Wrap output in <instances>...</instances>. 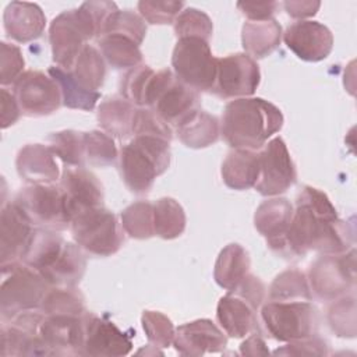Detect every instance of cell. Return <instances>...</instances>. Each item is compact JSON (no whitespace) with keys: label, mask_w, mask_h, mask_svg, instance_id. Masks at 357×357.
<instances>
[{"label":"cell","mask_w":357,"mask_h":357,"mask_svg":"<svg viewBox=\"0 0 357 357\" xmlns=\"http://www.w3.org/2000/svg\"><path fill=\"white\" fill-rule=\"evenodd\" d=\"M273 354L280 356H328L329 344L319 336H311L307 339L287 342L280 349H276Z\"/></svg>","instance_id":"48"},{"label":"cell","mask_w":357,"mask_h":357,"mask_svg":"<svg viewBox=\"0 0 357 357\" xmlns=\"http://www.w3.org/2000/svg\"><path fill=\"white\" fill-rule=\"evenodd\" d=\"M167 124L177 126L194 110L199 109V92L173 75L159 91L151 107Z\"/></svg>","instance_id":"22"},{"label":"cell","mask_w":357,"mask_h":357,"mask_svg":"<svg viewBox=\"0 0 357 357\" xmlns=\"http://www.w3.org/2000/svg\"><path fill=\"white\" fill-rule=\"evenodd\" d=\"M39 310L45 315L81 317L86 312L85 298L75 287L52 286L46 293Z\"/></svg>","instance_id":"34"},{"label":"cell","mask_w":357,"mask_h":357,"mask_svg":"<svg viewBox=\"0 0 357 357\" xmlns=\"http://www.w3.org/2000/svg\"><path fill=\"white\" fill-rule=\"evenodd\" d=\"M71 220L79 212L103 206L105 192L98 177L85 167H66L60 177Z\"/></svg>","instance_id":"20"},{"label":"cell","mask_w":357,"mask_h":357,"mask_svg":"<svg viewBox=\"0 0 357 357\" xmlns=\"http://www.w3.org/2000/svg\"><path fill=\"white\" fill-rule=\"evenodd\" d=\"M20 177L29 184H50L60 176L57 162L47 145L26 144L15 159Z\"/></svg>","instance_id":"24"},{"label":"cell","mask_w":357,"mask_h":357,"mask_svg":"<svg viewBox=\"0 0 357 357\" xmlns=\"http://www.w3.org/2000/svg\"><path fill=\"white\" fill-rule=\"evenodd\" d=\"M141 324L146 339L155 347H169L174 340V325L165 314L160 311L145 310L141 315Z\"/></svg>","instance_id":"44"},{"label":"cell","mask_w":357,"mask_h":357,"mask_svg":"<svg viewBox=\"0 0 357 357\" xmlns=\"http://www.w3.org/2000/svg\"><path fill=\"white\" fill-rule=\"evenodd\" d=\"M170 142L149 135H134L121 146L119 167L126 187L134 194H146L155 178L163 174L170 165Z\"/></svg>","instance_id":"4"},{"label":"cell","mask_w":357,"mask_h":357,"mask_svg":"<svg viewBox=\"0 0 357 357\" xmlns=\"http://www.w3.org/2000/svg\"><path fill=\"white\" fill-rule=\"evenodd\" d=\"M20 105L21 113L29 117L49 116L61 105L57 82L42 71H24L13 84L11 91Z\"/></svg>","instance_id":"13"},{"label":"cell","mask_w":357,"mask_h":357,"mask_svg":"<svg viewBox=\"0 0 357 357\" xmlns=\"http://www.w3.org/2000/svg\"><path fill=\"white\" fill-rule=\"evenodd\" d=\"M84 250L66 241L56 230L38 227L22 262L39 272L52 286L75 287L86 268Z\"/></svg>","instance_id":"3"},{"label":"cell","mask_w":357,"mask_h":357,"mask_svg":"<svg viewBox=\"0 0 357 357\" xmlns=\"http://www.w3.org/2000/svg\"><path fill=\"white\" fill-rule=\"evenodd\" d=\"M259 81L258 63L245 53H234L218 59L216 81L211 92L222 99L250 98Z\"/></svg>","instance_id":"14"},{"label":"cell","mask_w":357,"mask_h":357,"mask_svg":"<svg viewBox=\"0 0 357 357\" xmlns=\"http://www.w3.org/2000/svg\"><path fill=\"white\" fill-rule=\"evenodd\" d=\"M71 73L74 78L89 91H98L106 77V63L100 52L91 45H85L78 54Z\"/></svg>","instance_id":"36"},{"label":"cell","mask_w":357,"mask_h":357,"mask_svg":"<svg viewBox=\"0 0 357 357\" xmlns=\"http://www.w3.org/2000/svg\"><path fill=\"white\" fill-rule=\"evenodd\" d=\"M283 127L282 110L262 98H238L222 113L220 134L233 149L255 151Z\"/></svg>","instance_id":"2"},{"label":"cell","mask_w":357,"mask_h":357,"mask_svg":"<svg viewBox=\"0 0 357 357\" xmlns=\"http://www.w3.org/2000/svg\"><path fill=\"white\" fill-rule=\"evenodd\" d=\"M307 276L298 269H287L279 273L268 293V301H311Z\"/></svg>","instance_id":"37"},{"label":"cell","mask_w":357,"mask_h":357,"mask_svg":"<svg viewBox=\"0 0 357 357\" xmlns=\"http://www.w3.org/2000/svg\"><path fill=\"white\" fill-rule=\"evenodd\" d=\"M132 349L131 336L123 332L113 321L93 312L85 314V339L82 356H126Z\"/></svg>","instance_id":"19"},{"label":"cell","mask_w":357,"mask_h":357,"mask_svg":"<svg viewBox=\"0 0 357 357\" xmlns=\"http://www.w3.org/2000/svg\"><path fill=\"white\" fill-rule=\"evenodd\" d=\"M237 8L241 11L243 15H245L250 21H266L272 20L273 14L276 13L279 3L278 1H238Z\"/></svg>","instance_id":"49"},{"label":"cell","mask_w":357,"mask_h":357,"mask_svg":"<svg viewBox=\"0 0 357 357\" xmlns=\"http://www.w3.org/2000/svg\"><path fill=\"white\" fill-rule=\"evenodd\" d=\"M47 74L57 82L61 93V105L68 109L93 110L100 99L99 91L85 89L73 75L71 70H64L59 66H52Z\"/></svg>","instance_id":"31"},{"label":"cell","mask_w":357,"mask_h":357,"mask_svg":"<svg viewBox=\"0 0 357 357\" xmlns=\"http://www.w3.org/2000/svg\"><path fill=\"white\" fill-rule=\"evenodd\" d=\"M176 134L185 146L201 149L219 139L220 123L215 116L197 109L176 126Z\"/></svg>","instance_id":"27"},{"label":"cell","mask_w":357,"mask_h":357,"mask_svg":"<svg viewBox=\"0 0 357 357\" xmlns=\"http://www.w3.org/2000/svg\"><path fill=\"white\" fill-rule=\"evenodd\" d=\"M310 290L325 301L344 296L356 284V250L351 247L342 254H324L311 265L308 272Z\"/></svg>","instance_id":"11"},{"label":"cell","mask_w":357,"mask_h":357,"mask_svg":"<svg viewBox=\"0 0 357 357\" xmlns=\"http://www.w3.org/2000/svg\"><path fill=\"white\" fill-rule=\"evenodd\" d=\"M185 223V212L174 198L163 197L153 202L155 236L165 240L177 238L183 234Z\"/></svg>","instance_id":"33"},{"label":"cell","mask_w":357,"mask_h":357,"mask_svg":"<svg viewBox=\"0 0 357 357\" xmlns=\"http://www.w3.org/2000/svg\"><path fill=\"white\" fill-rule=\"evenodd\" d=\"M85 137V163L92 167L112 166L117 158L119 151L113 141V137L105 131L84 132Z\"/></svg>","instance_id":"40"},{"label":"cell","mask_w":357,"mask_h":357,"mask_svg":"<svg viewBox=\"0 0 357 357\" xmlns=\"http://www.w3.org/2000/svg\"><path fill=\"white\" fill-rule=\"evenodd\" d=\"M70 229L75 244L96 257L116 254L124 241L121 223L103 206L79 212L73 218Z\"/></svg>","instance_id":"8"},{"label":"cell","mask_w":357,"mask_h":357,"mask_svg":"<svg viewBox=\"0 0 357 357\" xmlns=\"http://www.w3.org/2000/svg\"><path fill=\"white\" fill-rule=\"evenodd\" d=\"M282 26L276 20L248 21L241 29V45L245 54L255 59H264L271 54L282 40Z\"/></svg>","instance_id":"29"},{"label":"cell","mask_w":357,"mask_h":357,"mask_svg":"<svg viewBox=\"0 0 357 357\" xmlns=\"http://www.w3.org/2000/svg\"><path fill=\"white\" fill-rule=\"evenodd\" d=\"M223 183L231 190L255 187L259 177V153L250 149H233L222 163Z\"/></svg>","instance_id":"26"},{"label":"cell","mask_w":357,"mask_h":357,"mask_svg":"<svg viewBox=\"0 0 357 357\" xmlns=\"http://www.w3.org/2000/svg\"><path fill=\"white\" fill-rule=\"evenodd\" d=\"M293 211V205L286 198H271L257 208L254 226L266 238L272 251H276L282 244L290 226Z\"/></svg>","instance_id":"25"},{"label":"cell","mask_w":357,"mask_h":357,"mask_svg":"<svg viewBox=\"0 0 357 357\" xmlns=\"http://www.w3.org/2000/svg\"><path fill=\"white\" fill-rule=\"evenodd\" d=\"M132 135L158 137L170 142L173 138V130L170 124H167L162 117H159L152 109L137 107L132 126Z\"/></svg>","instance_id":"45"},{"label":"cell","mask_w":357,"mask_h":357,"mask_svg":"<svg viewBox=\"0 0 357 357\" xmlns=\"http://www.w3.org/2000/svg\"><path fill=\"white\" fill-rule=\"evenodd\" d=\"M283 7L290 17L298 18V21H303L304 18L315 15L321 7V3L319 1H284Z\"/></svg>","instance_id":"51"},{"label":"cell","mask_w":357,"mask_h":357,"mask_svg":"<svg viewBox=\"0 0 357 357\" xmlns=\"http://www.w3.org/2000/svg\"><path fill=\"white\" fill-rule=\"evenodd\" d=\"M251 259L245 248L237 243L227 244L218 255L213 279L225 290L234 289L248 273Z\"/></svg>","instance_id":"30"},{"label":"cell","mask_w":357,"mask_h":357,"mask_svg":"<svg viewBox=\"0 0 357 357\" xmlns=\"http://www.w3.org/2000/svg\"><path fill=\"white\" fill-rule=\"evenodd\" d=\"M139 15L152 25L174 24L177 15L184 7L183 1H149L142 0L137 4Z\"/></svg>","instance_id":"46"},{"label":"cell","mask_w":357,"mask_h":357,"mask_svg":"<svg viewBox=\"0 0 357 357\" xmlns=\"http://www.w3.org/2000/svg\"><path fill=\"white\" fill-rule=\"evenodd\" d=\"M14 202L38 227L56 231L70 227L71 216L60 185L31 184L15 195Z\"/></svg>","instance_id":"12"},{"label":"cell","mask_w":357,"mask_h":357,"mask_svg":"<svg viewBox=\"0 0 357 357\" xmlns=\"http://www.w3.org/2000/svg\"><path fill=\"white\" fill-rule=\"evenodd\" d=\"M24 57L17 45L1 42L0 43V82L3 88L13 85L24 70Z\"/></svg>","instance_id":"47"},{"label":"cell","mask_w":357,"mask_h":357,"mask_svg":"<svg viewBox=\"0 0 357 357\" xmlns=\"http://www.w3.org/2000/svg\"><path fill=\"white\" fill-rule=\"evenodd\" d=\"M85 314L81 317L45 315L39 326V335L50 356H82Z\"/></svg>","instance_id":"17"},{"label":"cell","mask_w":357,"mask_h":357,"mask_svg":"<svg viewBox=\"0 0 357 357\" xmlns=\"http://www.w3.org/2000/svg\"><path fill=\"white\" fill-rule=\"evenodd\" d=\"M137 106L123 96H109L100 102L96 113L100 128L110 137L124 139L132 135Z\"/></svg>","instance_id":"28"},{"label":"cell","mask_w":357,"mask_h":357,"mask_svg":"<svg viewBox=\"0 0 357 357\" xmlns=\"http://www.w3.org/2000/svg\"><path fill=\"white\" fill-rule=\"evenodd\" d=\"M258 153L259 177L255 190L265 197H275L289 190L297 178V170L284 141L275 137Z\"/></svg>","instance_id":"15"},{"label":"cell","mask_w":357,"mask_h":357,"mask_svg":"<svg viewBox=\"0 0 357 357\" xmlns=\"http://www.w3.org/2000/svg\"><path fill=\"white\" fill-rule=\"evenodd\" d=\"M33 231L35 225L17 202L3 204L0 213V265L22 261Z\"/></svg>","instance_id":"16"},{"label":"cell","mask_w":357,"mask_h":357,"mask_svg":"<svg viewBox=\"0 0 357 357\" xmlns=\"http://www.w3.org/2000/svg\"><path fill=\"white\" fill-rule=\"evenodd\" d=\"M110 33L127 36V38L132 39L135 43L141 45L145 38V33H146V25H145L144 18L139 14H137L135 11L117 8L106 20V22L102 28L100 36L110 35Z\"/></svg>","instance_id":"41"},{"label":"cell","mask_w":357,"mask_h":357,"mask_svg":"<svg viewBox=\"0 0 357 357\" xmlns=\"http://www.w3.org/2000/svg\"><path fill=\"white\" fill-rule=\"evenodd\" d=\"M0 105H1V128H7L13 126L21 114L20 105L13 92L7 88L0 89Z\"/></svg>","instance_id":"50"},{"label":"cell","mask_w":357,"mask_h":357,"mask_svg":"<svg viewBox=\"0 0 357 357\" xmlns=\"http://www.w3.org/2000/svg\"><path fill=\"white\" fill-rule=\"evenodd\" d=\"M52 284L33 268L22 261L1 265L0 312L1 319L31 310H39Z\"/></svg>","instance_id":"7"},{"label":"cell","mask_w":357,"mask_h":357,"mask_svg":"<svg viewBox=\"0 0 357 357\" xmlns=\"http://www.w3.org/2000/svg\"><path fill=\"white\" fill-rule=\"evenodd\" d=\"M264 282L247 273L245 278L227 294L220 297L216 318L230 337H244L258 329V308L265 300Z\"/></svg>","instance_id":"5"},{"label":"cell","mask_w":357,"mask_h":357,"mask_svg":"<svg viewBox=\"0 0 357 357\" xmlns=\"http://www.w3.org/2000/svg\"><path fill=\"white\" fill-rule=\"evenodd\" d=\"M353 244V225L339 219L336 208L324 191L305 185L296 198L290 226L275 252L290 258L303 257L308 251L342 254Z\"/></svg>","instance_id":"1"},{"label":"cell","mask_w":357,"mask_h":357,"mask_svg":"<svg viewBox=\"0 0 357 357\" xmlns=\"http://www.w3.org/2000/svg\"><path fill=\"white\" fill-rule=\"evenodd\" d=\"M286 46L304 61H321L326 59L333 47L331 29L311 20L291 24L282 35Z\"/></svg>","instance_id":"18"},{"label":"cell","mask_w":357,"mask_h":357,"mask_svg":"<svg viewBox=\"0 0 357 357\" xmlns=\"http://www.w3.org/2000/svg\"><path fill=\"white\" fill-rule=\"evenodd\" d=\"M95 36H99V28L86 3L60 13L49 26L52 59L56 66L71 70L86 42Z\"/></svg>","instance_id":"6"},{"label":"cell","mask_w":357,"mask_h":357,"mask_svg":"<svg viewBox=\"0 0 357 357\" xmlns=\"http://www.w3.org/2000/svg\"><path fill=\"white\" fill-rule=\"evenodd\" d=\"M3 25L10 39L18 43H28L42 35L46 17L35 3L11 1L4 10Z\"/></svg>","instance_id":"23"},{"label":"cell","mask_w":357,"mask_h":357,"mask_svg":"<svg viewBox=\"0 0 357 357\" xmlns=\"http://www.w3.org/2000/svg\"><path fill=\"white\" fill-rule=\"evenodd\" d=\"M241 344H240V353L243 356H266L269 354V350L264 342V339L259 336V333H250Z\"/></svg>","instance_id":"52"},{"label":"cell","mask_w":357,"mask_h":357,"mask_svg":"<svg viewBox=\"0 0 357 357\" xmlns=\"http://www.w3.org/2000/svg\"><path fill=\"white\" fill-rule=\"evenodd\" d=\"M261 319L268 333L279 342H293L317 335L319 317L311 301H266Z\"/></svg>","instance_id":"9"},{"label":"cell","mask_w":357,"mask_h":357,"mask_svg":"<svg viewBox=\"0 0 357 357\" xmlns=\"http://www.w3.org/2000/svg\"><path fill=\"white\" fill-rule=\"evenodd\" d=\"M328 322L339 337L356 336V298L353 294L333 300L328 308Z\"/></svg>","instance_id":"43"},{"label":"cell","mask_w":357,"mask_h":357,"mask_svg":"<svg viewBox=\"0 0 357 357\" xmlns=\"http://www.w3.org/2000/svg\"><path fill=\"white\" fill-rule=\"evenodd\" d=\"M227 344L223 331L211 319L202 318L180 325L176 329L173 346L181 356L198 357L206 353H219Z\"/></svg>","instance_id":"21"},{"label":"cell","mask_w":357,"mask_h":357,"mask_svg":"<svg viewBox=\"0 0 357 357\" xmlns=\"http://www.w3.org/2000/svg\"><path fill=\"white\" fill-rule=\"evenodd\" d=\"M120 223L126 234L131 238L146 240L155 236L153 204L149 201H137L120 213Z\"/></svg>","instance_id":"38"},{"label":"cell","mask_w":357,"mask_h":357,"mask_svg":"<svg viewBox=\"0 0 357 357\" xmlns=\"http://www.w3.org/2000/svg\"><path fill=\"white\" fill-rule=\"evenodd\" d=\"M174 75L187 86L199 91H212L216 74L218 59L212 54L209 42L199 38H180L172 54Z\"/></svg>","instance_id":"10"},{"label":"cell","mask_w":357,"mask_h":357,"mask_svg":"<svg viewBox=\"0 0 357 357\" xmlns=\"http://www.w3.org/2000/svg\"><path fill=\"white\" fill-rule=\"evenodd\" d=\"M47 146L56 158L70 167H84L85 163V137L75 130L52 132L47 137Z\"/></svg>","instance_id":"35"},{"label":"cell","mask_w":357,"mask_h":357,"mask_svg":"<svg viewBox=\"0 0 357 357\" xmlns=\"http://www.w3.org/2000/svg\"><path fill=\"white\" fill-rule=\"evenodd\" d=\"M156 71L148 64L130 68L120 81V93L137 107H146L148 92Z\"/></svg>","instance_id":"39"},{"label":"cell","mask_w":357,"mask_h":357,"mask_svg":"<svg viewBox=\"0 0 357 357\" xmlns=\"http://www.w3.org/2000/svg\"><path fill=\"white\" fill-rule=\"evenodd\" d=\"M98 45L105 61L116 70L134 68L142 64L139 45L127 36L117 33L103 35L98 39Z\"/></svg>","instance_id":"32"},{"label":"cell","mask_w":357,"mask_h":357,"mask_svg":"<svg viewBox=\"0 0 357 357\" xmlns=\"http://www.w3.org/2000/svg\"><path fill=\"white\" fill-rule=\"evenodd\" d=\"M213 32L212 20L204 11L187 7L184 8L174 21V33L180 38H199L209 42Z\"/></svg>","instance_id":"42"}]
</instances>
